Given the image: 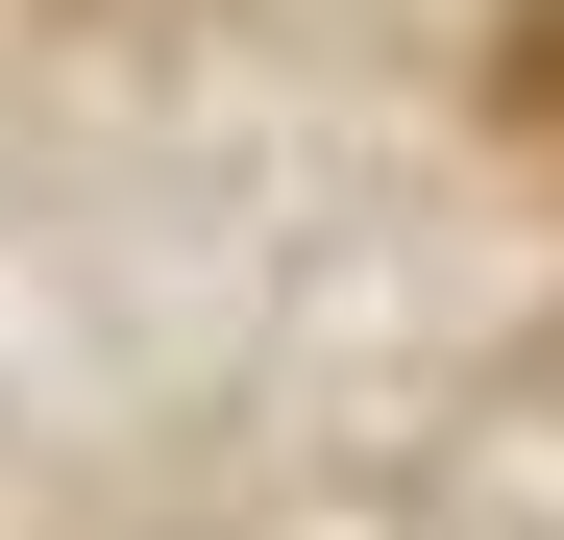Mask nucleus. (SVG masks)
<instances>
[{"instance_id": "nucleus-1", "label": "nucleus", "mask_w": 564, "mask_h": 540, "mask_svg": "<svg viewBox=\"0 0 564 540\" xmlns=\"http://www.w3.org/2000/svg\"><path fill=\"white\" fill-rule=\"evenodd\" d=\"M516 74H540V123H564V0H540V50H516Z\"/></svg>"}]
</instances>
